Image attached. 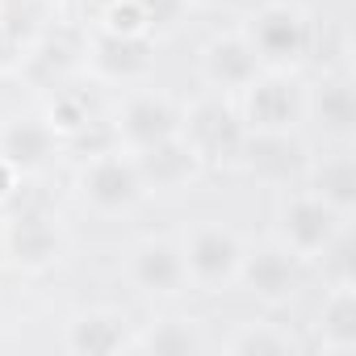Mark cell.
Masks as SVG:
<instances>
[{
  "label": "cell",
  "instance_id": "cell-1",
  "mask_svg": "<svg viewBox=\"0 0 356 356\" xmlns=\"http://www.w3.org/2000/svg\"><path fill=\"white\" fill-rule=\"evenodd\" d=\"M306 42H310V34H306L302 13L281 9V5L264 9L252 26V51H256V59H268V63H298Z\"/></svg>",
  "mask_w": 356,
  "mask_h": 356
},
{
  "label": "cell",
  "instance_id": "cell-2",
  "mask_svg": "<svg viewBox=\"0 0 356 356\" xmlns=\"http://www.w3.org/2000/svg\"><path fill=\"white\" fill-rule=\"evenodd\" d=\"M185 273H193L202 285H222L227 277H235L239 268V243L235 235H227L222 227H202L189 235V248H185Z\"/></svg>",
  "mask_w": 356,
  "mask_h": 356
},
{
  "label": "cell",
  "instance_id": "cell-3",
  "mask_svg": "<svg viewBox=\"0 0 356 356\" xmlns=\"http://www.w3.org/2000/svg\"><path fill=\"white\" fill-rule=\"evenodd\" d=\"M143 181H138V168L126 163L122 155H101L88 163L84 172V197L101 210H122L138 197Z\"/></svg>",
  "mask_w": 356,
  "mask_h": 356
},
{
  "label": "cell",
  "instance_id": "cell-4",
  "mask_svg": "<svg viewBox=\"0 0 356 356\" xmlns=\"http://www.w3.org/2000/svg\"><path fill=\"white\" fill-rule=\"evenodd\" d=\"M298 109H302V101H298L293 84H285V80H277V76L248 84V118H252L256 130H264V134H285V130L293 126Z\"/></svg>",
  "mask_w": 356,
  "mask_h": 356
},
{
  "label": "cell",
  "instance_id": "cell-5",
  "mask_svg": "<svg viewBox=\"0 0 356 356\" xmlns=\"http://www.w3.org/2000/svg\"><path fill=\"white\" fill-rule=\"evenodd\" d=\"M285 239L293 252H327L335 239V210L318 197H298L285 206Z\"/></svg>",
  "mask_w": 356,
  "mask_h": 356
},
{
  "label": "cell",
  "instance_id": "cell-6",
  "mask_svg": "<svg viewBox=\"0 0 356 356\" xmlns=\"http://www.w3.org/2000/svg\"><path fill=\"white\" fill-rule=\"evenodd\" d=\"M122 134H126V143L130 147H155V143H163V138H176V113H172V105L163 101V97H155V92H143V97H134L126 109H122Z\"/></svg>",
  "mask_w": 356,
  "mask_h": 356
},
{
  "label": "cell",
  "instance_id": "cell-7",
  "mask_svg": "<svg viewBox=\"0 0 356 356\" xmlns=\"http://www.w3.org/2000/svg\"><path fill=\"white\" fill-rule=\"evenodd\" d=\"M189 138H193L189 147L197 155H231V151H239L243 134H239L235 113L222 101H206L189 113Z\"/></svg>",
  "mask_w": 356,
  "mask_h": 356
},
{
  "label": "cell",
  "instance_id": "cell-8",
  "mask_svg": "<svg viewBox=\"0 0 356 356\" xmlns=\"http://www.w3.org/2000/svg\"><path fill=\"white\" fill-rule=\"evenodd\" d=\"M193 163H197V151L193 147H181L176 138H163L155 147H143L138 181H151L155 189H176L185 176H193Z\"/></svg>",
  "mask_w": 356,
  "mask_h": 356
},
{
  "label": "cell",
  "instance_id": "cell-9",
  "mask_svg": "<svg viewBox=\"0 0 356 356\" xmlns=\"http://www.w3.org/2000/svg\"><path fill=\"white\" fill-rule=\"evenodd\" d=\"M130 268L147 293H176V285L185 281V260L172 243H143Z\"/></svg>",
  "mask_w": 356,
  "mask_h": 356
},
{
  "label": "cell",
  "instance_id": "cell-10",
  "mask_svg": "<svg viewBox=\"0 0 356 356\" xmlns=\"http://www.w3.org/2000/svg\"><path fill=\"white\" fill-rule=\"evenodd\" d=\"M256 51L252 42H239V38H218L210 51H206V76L222 88H248L256 80Z\"/></svg>",
  "mask_w": 356,
  "mask_h": 356
},
{
  "label": "cell",
  "instance_id": "cell-11",
  "mask_svg": "<svg viewBox=\"0 0 356 356\" xmlns=\"http://www.w3.org/2000/svg\"><path fill=\"white\" fill-rule=\"evenodd\" d=\"M239 264H243V260H239ZM243 277H248L252 293H260V298H285V293L293 289V281H298L289 252H277V248H264V252L248 256Z\"/></svg>",
  "mask_w": 356,
  "mask_h": 356
},
{
  "label": "cell",
  "instance_id": "cell-12",
  "mask_svg": "<svg viewBox=\"0 0 356 356\" xmlns=\"http://www.w3.org/2000/svg\"><path fill=\"white\" fill-rule=\"evenodd\" d=\"M0 155L13 168H42L51 159V126L42 122H13L5 134H0Z\"/></svg>",
  "mask_w": 356,
  "mask_h": 356
},
{
  "label": "cell",
  "instance_id": "cell-13",
  "mask_svg": "<svg viewBox=\"0 0 356 356\" xmlns=\"http://www.w3.org/2000/svg\"><path fill=\"white\" fill-rule=\"evenodd\" d=\"M9 248H13L17 260H26V264H42V260L55 256L59 235H55V227H51L42 214H26V218L13 222V231H9Z\"/></svg>",
  "mask_w": 356,
  "mask_h": 356
},
{
  "label": "cell",
  "instance_id": "cell-14",
  "mask_svg": "<svg viewBox=\"0 0 356 356\" xmlns=\"http://www.w3.org/2000/svg\"><path fill=\"white\" fill-rule=\"evenodd\" d=\"M97 67L105 76H134L147 67V47L134 38V34H109L97 42Z\"/></svg>",
  "mask_w": 356,
  "mask_h": 356
},
{
  "label": "cell",
  "instance_id": "cell-15",
  "mask_svg": "<svg viewBox=\"0 0 356 356\" xmlns=\"http://www.w3.org/2000/svg\"><path fill=\"white\" fill-rule=\"evenodd\" d=\"M318 202H327L335 214H343L356 202V172L348 155H335L318 168Z\"/></svg>",
  "mask_w": 356,
  "mask_h": 356
},
{
  "label": "cell",
  "instance_id": "cell-16",
  "mask_svg": "<svg viewBox=\"0 0 356 356\" xmlns=\"http://www.w3.org/2000/svg\"><path fill=\"white\" fill-rule=\"evenodd\" d=\"M67 343L76 352H118L122 348V323L109 314H88V318L72 323Z\"/></svg>",
  "mask_w": 356,
  "mask_h": 356
},
{
  "label": "cell",
  "instance_id": "cell-17",
  "mask_svg": "<svg viewBox=\"0 0 356 356\" xmlns=\"http://www.w3.org/2000/svg\"><path fill=\"white\" fill-rule=\"evenodd\" d=\"M314 109L323 118V130H331V134H348L356 122V101H352V88L343 80L323 84V92L314 97Z\"/></svg>",
  "mask_w": 356,
  "mask_h": 356
},
{
  "label": "cell",
  "instance_id": "cell-18",
  "mask_svg": "<svg viewBox=\"0 0 356 356\" xmlns=\"http://www.w3.org/2000/svg\"><path fill=\"white\" fill-rule=\"evenodd\" d=\"M323 331L335 339V348L356 343V302H352V293H348V289L327 306V314H323Z\"/></svg>",
  "mask_w": 356,
  "mask_h": 356
},
{
  "label": "cell",
  "instance_id": "cell-19",
  "mask_svg": "<svg viewBox=\"0 0 356 356\" xmlns=\"http://www.w3.org/2000/svg\"><path fill=\"white\" fill-rule=\"evenodd\" d=\"M143 348L176 356V352H193V348H197V335H193L189 327H181V323H163L159 331H151V335L143 339Z\"/></svg>",
  "mask_w": 356,
  "mask_h": 356
},
{
  "label": "cell",
  "instance_id": "cell-20",
  "mask_svg": "<svg viewBox=\"0 0 356 356\" xmlns=\"http://www.w3.org/2000/svg\"><path fill=\"white\" fill-rule=\"evenodd\" d=\"M285 348V339H277V335H256V331H243L239 339H235V352H281Z\"/></svg>",
  "mask_w": 356,
  "mask_h": 356
},
{
  "label": "cell",
  "instance_id": "cell-21",
  "mask_svg": "<svg viewBox=\"0 0 356 356\" xmlns=\"http://www.w3.org/2000/svg\"><path fill=\"white\" fill-rule=\"evenodd\" d=\"M143 9H147V22L168 26L176 13H181V0H143Z\"/></svg>",
  "mask_w": 356,
  "mask_h": 356
},
{
  "label": "cell",
  "instance_id": "cell-22",
  "mask_svg": "<svg viewBox=\"0 0 356 356\" xmlns=\"http://www.w3.org/2000/svg\"><path fill=\"white\" fill-rule=\"evenodd\" d=\"M5 185H9V176H5V168H0V193H5Z\"/></svg>",
  "mask_w": 356,
  "mask_h": 356
}]
</instances>
